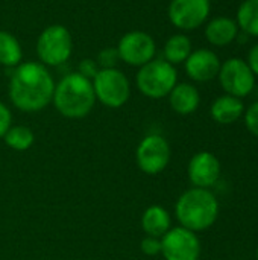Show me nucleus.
I'll return each mask as SVG.
<instances>
[{"instance_id": "nucleus-20", "label": "nucleus", "mask_w": 258, "mask_h": 260, "mask_svg": "<svg viewBox=\"0 0 258 260\" xmlns=\"http://www.w3.org/2000/svg\"><path fill=\"white\" fill-rule=\"evenodd\" d=\"M237 26L245 34L258 37V0H245L237 11Z\"/></svg>"}, {"instance_id": "nucleus-4", "label": "nucleus", "mask_w": 258, "mask_h": 260, "mask_svg": "<svg viewBox=\"0 0 258 260\" xmlns=\"http://www.w3.org/2000/svg\"><path fill=\"white\" fill-rule=\"evenodd\" d=\"M176 69L166 59H152L141 66L137 73L138 90L151 99H161L169 96V93L176 85Z\"/></svg>"}, {"instance_id": "nucleus-22", "label": "nucleus", "mask_w": 258, "mask_h": 260, "mask_svg": "<svg viewBox=\"0 0 258 260\" xmlns=\"http://www.w3.org/2000/svg\"><path fill=\"white\" fill-rule=\"evenodd\" d=\"M119 59L120 56H119L117 47H105L99 52L96 62L99 64L100 69H114Z\"/></svg>"}, {"instance_id": "nucleus-12", "label": "nucleus", "mask_w": 258, "mask_h": 260, "mask_svg": "<svg viewBox=\"0 0 258 260\" xmlns=\"http://www.w3.org/2000/svg\"><path fill=\"white\" fill-rule=\"evenodd\" d=\"M220 177V163L211 152L202 151L193 155L189 163V178L195 187L208 189Z\"/></svg>"}, {"instance_id": "nucleus-7", "label": "nucleus", "mask_w": 258, "mask_h": 260, "mask_svg": "<svg viewBox=\"0 0 258 260\" xmlns=\"http://www.w3.org/2000/svg\"><path fill=\"white\" fill-rule=\"evenodd\" d=\"M135 158L138 168L148 175H157L166 169L170 161V146L158 134L146 136L137 146Z\"/></svg>"}, {"instance_id": "nucleus-10", "label": "nucleus", "mask_w": 258, "mask_h": 260, "mask_svg": "<svg viewBox=\"0 0 258 260\" xmlns=\"http://www.w3.org/2000/svg\"><path fill=\"white\" fill-rule=\"evenodd\" d=\"M119 56L129 66L141 67L154 59L157 46L154 38L143 30H131L125 34L117 44Z\"/></svg>"}, {"instance_id": "nucleus-8", "label": "nucleus", "mask_w": 258, "mask_h": 260, "mask_svg": "<svg viewBox=\"0 0 258 260\" xmlns=\"http://www.w3.org/2000/svg\"><path fill=\"white\" fill-rule=\"evenodd\" d=\"M161 254L166 260H199L201 242L195 232L175 227L161 238Z\"/></svg>"}, {"instance_id": "nucleus-6", "label": "nucleus", "mask_w": 258, "mask_h": 260, "mask_svg": "<svg viewBox=\"0 0 258 260\" xmlns=\"http://www.w3.org/2000/svg\"><path fill=\"white\" fill-rule=\"evenodd\" d=\"M73 50V40L67 27L62 24L47 26L36 41V53L43 64L46 66H61L64 64Z\"/></svg>"}, {"instance_id": "nucleus-21", "label": "nucleus", "mask_w": 258, "mask_h": 260, "mask_svg": "<svg viewBox=\"0 0 258 260\" xmlns=\"http://www.w3.org/2000/svg\"><path fill=\"white\" fill-rule=\"evenodd\" d=\"M3 139H5V143L11 149L21 152V151H27L33 145L35 136H33L30 128L23 126V125H17V126H11L6 131V134L3 136Z\"/></svg>"}, {"instance_id": "nucleus-15", "label": "nucleus", "mask_w": 258, "mask_h": 260, "mask_svg": "<svg viewBox=\"0 0 258 260\" xmlns=\"http://www.w3.org/2000/svg\"><path fill=\"white\" fill-rule=\"evenodd\" d=\"M237 21L228 17L213 18L205 27V37L213 46H227L237 37Z\"/></svg>"}, {"instance_id": "nucleus-3", "label": "nucleus", "mask_w": 258, "mask_h": 260, "mask_svg": "<svg viewBox=\"0 0 258 260\" xmlns=\"http://www.w3.org/2000/svg\"><path fill=\"white\" fill-rule=\"evenodd\" d=\"M175 212L181 227L192 232H202L216 222L219 203L208 189L195 187L179 197Z\"/></svg>"}, {"instance_id": "nucleus-27", "label": "nucleus", "mask_w": 258, "mask_h": 260, "mask_svg": "<svg viewBox=\"0 0 258 260\" xmlns=\"http://www.w3.org/2000/svg\"><path fill=\"white\" fill-rule=\"evenodd\" d=\"M248 66L254 75H258V44H255L248 55Z\"/></svg>"}, {"instance_id": "nucleus-11", "label": "nucleus", "mask_w": 258, "mask_h": 260, "mask_svg": "<svg viewBox=\"0 0 258 260\" xmlns=\"http://www.w3.org/2000/svg\"><path fill=\"white\" fill-rule=\"evenodd\" d=\"M210 14V0H172L169 5V18L173 26L182 30L199 27Z\"/></svg>"}, {"instance_id": "nucleus-25", "label": "nucleus", "mask_w": 258, "mask_h": 260, "mask_svg": "<svg viewBox=\"0 0 258 260\" xmlns=\"http://www.w3.org/2000/svg\"><path fill=\"white\" fill-rule=\"evenodd\" d=\"M99 64L96 62V59H91V58H85L79 62V67H78V73H81L82 76L88 78V79H93L97 72H99Z\"/></svg>"}, {"instance_id": "nucleus-14", "label": "nucleus", "mask_w": 258, "mask_h": 260, "mask_svg": "<svg viewBox=\"0 0 258 260\" xmlns=\"http://www.w3.org/2000/svg\"><path fill=\"white\" fill-rule=\"evenodd\" d=\"M169 102L175 113L187 116L198 110L201 96L195 85L182 82V84H176L173 90L169 93Z\"/></svg>"}, {"instance_id": "nucleus-9", "label": "nucleus", "mask_w": 258, "mask_h": 260, "mask_svg": "<svg viewBox=\"0 0 258 260\" xmlns=\"http://www.w3.org/2000/svg\"><path fill=\"white\" fill-rule=\"evenodd\" d=\"M219 81L227 94L236 98L248 96L255 84V75L249 69L248 62L239 58H231L220 64Z\"/></svg>"}, {"instance_id": "nucleus-17", "label": "nucleus", "mask_w": 258, "mask_h": 260, "mask_svg": "<svg viewBox=\"0 0 258 260\" xmlns=\"http://www.w3.org/2000/svg\"><path fill=\"white\" fill-rule=\"evenodd\" d=\"M141 229L148 236L163 238L170 230V215L161 206H151L141 216Z\"/></svg>"}, {"instance_id": "nucleus-5", "label": "nucleus", "mask_w": 258, "mask_h": 260, "mask_svg": "<svg viewBox=\"0 0 258 260\" xmlns=\"http://www.w3.org/2000/svg\"><path fill=\"white\" fill-rule=\"evenodd\" d=\"M96 99L108 108L123 107L131 96V85L123 72L119 69H100L93 78Z\"/></svg>"}, {"instance_id": "nucleus-16", "label": "nucleus", "mask_w": 258, "mask_h": 260, "mask_svg": "<svg viewBox=\"0 0 258 260\" xmlns=\"http://www.w3.org/2000/svg\"><path fill=\"white\" fill-rule=\"evenodd\" d=\"M243 102L231 94H225L217 98L211 105V117L222 125H230L239 120V117L243 114Z\"/></svg>"}, {"instance_id": "nucleus-13", "label": "nucleus", "mask_w": 258, "mask_h": 260, "mask_svg": "<svg viewBox=\"0 0 258 260\" xmlns=\"http://www.w3.org/2000/svg\"><path fill=\"white\" fill-rule=\"evenodd\" d=\"M220 70V61L217 55L213 50L208 49H199L190 53V56L186 59V72L187 75L198 82H207L211 81L219 75Z\"/></svg>"}, {"instance_id": "nucleus-2", "label": "nucleus", "mask_w": 258, "mask_h": 260, "mask_svg": "<svg viewBox=\"0 0 258 260\" xmlns=\"http://www.w3.org/2000/svg\"><path fill=\"white\" fill-rule=\"evenodd\" d=\"M52 102L59 114L67 119H82L94 107L96 94L91 79L81 73H68L55 84Z\"/></svg>"}, {"instance_id": "nucleus-24", "label": "nucleus", "mask_w": 258, "mask_h": 260, "mask_svg": "<svg viewBox=\"0 0 258 260\" xmlns=\"http://www.w3.org/2000/svg\"><path fill=\"white\" fill-rule=\"evenodd\" d=\"M245 123H246L248 131L258 137V101L248 108L245 114Z\"/></svg>"}, {"instance_id": "nucleus-18", "label": "nucleus", "mask_w": 258, "mask_h": 260, "mask_svg": "<svg viewBox=\"0 0 258 260\" xmlns=\"http://www.w3.org/2000/svg\"><path fill=\"white\" fill-rule=\"evenodd\" d=\"M192 53V41L187 35H172L164 44V59L170 64L186 62Z\"/></svg>"}, {"instance_id": "nucleus-23", "label": "nucleus", "mask_w": 258, "mask_h": 260, "mask_svg": "<svg viewBox=\"0 0 258 260\" xmlns=\"http://www.w3.org/2000/svg\"><path fill=\"white\" fill-rule=\"evenodd\" d=\"M141 251L146 256H157L161 253V239L160 238H152V236H146L141 244H140Z\"/></svg>"}, {"instance_id": "nucleus-19", "label": "nucleus", "mask_w": 258, "mask_h": 260, "mask_svg": "<svg viewBox=\"0 0 258 260\" xmlns=\"http://www.w3.org/2000/svg\"><path fill=\"white\" fill-rule=\"evenodd\" d=\"M23 58L18 40L8 30H0V64L5 67H17Z\"/></svg>"}, {"instance_id": "nucleus-26", "label": "nucleus", "mask_w": 258, "mask_h": 260, "mask_svg": "<svg viewBox=\"0 0 258 260\" xmlns=\"http://www.w3.org/2000/svg\"><path fill=\"white\" fill-rule=\"evenodd\" d=\"M11 122H12V116H11L9 108L3 102H0V139L11 128Z\"/></svg>"}, {"instance_id": "nucleus-28", "label": "nucleus", "mask_w": 258, "mask_h": 260, "mask_svg": "<svg viewBox=\"0 0 258 260\" xmlns=\"http://www.w3.org/2000/svg\"><path fill=\"white\" fill-rule=\"evenodd\" d=\"M257 260H258V247H257Z\"/></svg>"}, {"instance_id": "nucleus-1", "label": "nucleus", "mask_w": 258, "mask_h": 260, "mask_svg": "<svg viewBox=\"0 0 258 260\" xmlns=\"http://www.w3.org/2000/svg\"><path fill=\"white\" fill-rule=\"evenodd\" d=\"M55 82L41 62H21L9 79V99L21 111L33 113L46 108L53 98Z\"/></svg>"}]
</instances>
